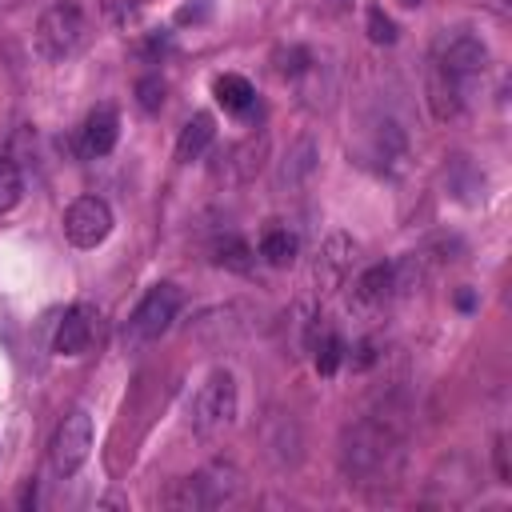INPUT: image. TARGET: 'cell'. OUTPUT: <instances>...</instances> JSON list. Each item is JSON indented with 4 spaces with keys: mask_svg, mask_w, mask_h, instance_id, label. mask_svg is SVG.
Returning <instances> with one entry per match:
<instances>
[{
    "mask_svg": "<svg viewBox=\"0 0 512 512\" xmlns=\"http://www.w3.org/2000/svg\"><path fill=\"white\" fill-rule=\"evenodd\" d=\"M392 296H396V272H392V264H372V268H364V272L352 280L348 304H352L356 312H380Z\"/></svg>",
    "mask_w": 512,
    "mask_h": 512,
    "instance_id": "30bf717a",
    "label": "cell"
},
{
    "mask_svg": "<svg viewBox=\"0 0 512 512\" xmlns=\"http://www.w3.org/2000/svg\"><path fill=\"white\" fill-rule=\"evenodd\" d=\"M368 36H372L376 44H392V40H396V24H392L380 8H372V12H368Z\"/></svg>",
    "mask_w": 512,
    "mask_h": 512,
    "instance_id": "44dd1931",
    "label": "cell"
},
{
    "mask_svg": "<svg viewBox=\"0 0 512 512\" xmlns=\"http://www.w3.org/2000/svg\"><path fill=\"white\" fill-rule=\"evenodd\" d=\"M92 336H96V312L88 304H76L68 308L60 320H56V336H52V352L56 356H84L92 348Z\"/></svg>",
    "mask_w": 512,
    "mask_h": 512,
    "instance_id": "ba28073f",
    "label": "cell"
},
{
    "mask_svg": "<svg viewBox=\"0 0 512 512\" xmlns=\"http://www.w3.org/2000/svg\"><path fill=\"white\" fill-rule=\"evenodd\" d=\"M400 440H404V424L392 408H380V412L356 420L340 444V464H344L348 480L384 484V476H392V468L400 460Z\"/></svg>",
    "mask_w": 512,
    "mask_h": 512,
    "instance_id": "6da1fadb",
    "label": "cell"
},
{
    "mask_svg": "<svg viewBox=\"0 0 512 512\" xmlns=\"http://www.w3.org/2000/svg\"><path fill=\"white\" fill-rule=\"evenodd\" d=\"M20 196H24V176H20V168H16V160L0 156V216L12 212V208L20 204Z\"/></svg>",
    "mask_w": 512,
    "mask_h": 512,
    "instance_id": "d6986e66",
    "label": "cell"
},
{
    "mask_svg": "<svg viewBox=\"0 0 512 512\" xmlns=\"http://www.w3.org/2000/svg\"><path fill=\"white\" fill-rule=\"evenodd\" d=\"M236 408H240L236 376H232L228 368H216V372L200 384V392H196V400H192V424H196V432L216 436V432H224V428L236 420Z\"/></svg>",
    "mask_w": 512,
    "mask_h": 512,
    "instance_id": "277c9868",
    "label": "cell"
},
{
    "mask_svg": "<svg viewBox=\"0 0 512 512\" xmlns=\"http://www.w3.org/2000/svg\"><path fill=\"white\" fill-rule=\"evenodd\" d=\"M136 104H140L144 112H160V108H164V80H160L156 72L136 80Z\"/></svg>",
    "mask_w": 512,
    "mask_h": 512,
    "instance_id": "ffe728a7",
    "label": "cell"
},
{
    "mask_svg": "<svg viewBox=\"0 0 512 512\" xmlns=\"http://www.w3.org/2000/svg\"><path fill=\"white\" fill-rule=\"evenodd\" d=\"M256 252H260V260H264L268 268H288V264L300 256V236H296L288 224H268V228L260 232Z\"/></svg>",
    "mask_w": 512,
    "mask_h": 512,
    "instance_id": "7c38bea8",
    "label": "cell"
},
{
    "mask_svg": "<svg viewBox=\"0 0 512 512\" xmlns=\"http://www.w3.org/2000/svg\"><path fill=\"white\" fill-rule=\"evenodd\" d=\"M432 68H440L444 76H452L460 88H472V80H480V72L488 68V44L476 32H444L432 48Z\"/></svg>",
    "mask_w": 512,
    "mask_h": 512,
    "instance_id": "3957f363",
    "label": "cell"
},
{
    "mask_svg": "<svg viewBox=\"0 0 512 512\" xmlns=\"http://www.w3.org/2000/svg\"><path fill=\"white\" fill-rule=\"evenodd\" d=\"M112 232V208L104 196H76L64 208V236L72 248H96Z\"/></svg>",
    "mask_w": 512,
    "mask_h": 512,
    "instance_id": "52a82bcc",
    "label": "cell"
},
{
    "mask_svg": "<svg viewBox=\"0 0 512 512\" xmlns=\"http://www.w3.org/2000/svg\"><path fill=\"white\" fill-rule=\"evenodd\" d=\"M120 140V112L112 104H96L88 116H84V128H80V148L84 156H108Z\"/></svg>",
    "mask_w": 512,
    "mask_h": 512,
    "instance_id": "8fae6325",
    "label": "cell"
},
{
    "mask_svg": "<svg viewBox=\"0 0 512 512\" xmlns=\"http://www.w3.org/2000/svg\"><path fill=\"white\" fill-rule=\"evenodd\" d=\"M212 96H216V104H220L224 112H248V108L256 104V88H252L244 76H236V72L216 76V80H212Z\"/></svg>",
    "mask_w": 512,
    "mask_h": 512,
    "instance_id": "9a60e30c",
    "label": "cell"
},
{
    "mask_svg": "<svg viewBox=\"0 0 512 512\" xmlns=\"http://www.w3.org/2000/svg\"><path fill=\"white\" fill-rule=\"evenodd\" d=\"M312 352H316V372L320 376H336V368H340L348 348L332 328H320V336H312Z\"/></svg>",
    "mask_w": 512,
    "mask_h": 512,
    "instance_id": "e0dca14e",
    "label": "cell"
},
{
    "mask_svg": "<svg viewBox=\"0 0 512 512\" xmlns=\"http://www.w3.org/2000/svg\"><path fill=\"white\" fill-rule=\"evenodd\" d=\"M352 256H356V240L348 232H332L324 240V248L316 252V268H312L320 292H332L336 284H344V276L352 268Z\"/></svg>",
    "mask_w": 512,
    "mask_h": 512,
    "instance_id": "9c48e42d",
    "label": "cell"
},
{
    "mask_svg": "<svg viewBox=\"0 0 512 512\" xmlns=\"http://www.w3.org/2000/svg\"><path fill=\"white\" fill-rule=\"evenodd\" d=\"M176 312H180V288H176V284H152V288L140 296V304L132 308L128 328H124V340H132V344L160 340V336L172 328Z\"/></svg>",
    "mask_w": 512,
    "mask_h": 512,
    "instance_id": "5b68a950",
    "label": "cell"
},
{
    "mask_svg": "<svg viewBox=\"0 0 512 512\" xmlns=\"http://www.w3.org/2000/svg\"><path fill=\"white\" fill-rule=\"evenodd\" d=\"M312 168H316V144L304 136V140H300V144L288 152L280 180H284V184H300V180H308V176H312Z\"/></svg>",
    "mask_w": 512,
    "mask_h": 512,
    "instance_id": "ac0fdd59",
    "label": "cell"
},
{
    "mask_svg": "<svg viewBox=\"0 0 512 512\" xmlns=\"http://www.w3.org/2000/svg\"><path fill=\"white\" fill-rule=\"evenodd\" d=\"M84 36H88V20H84V12H80L72 0L52 4V8L36 20V52H40L48 64L72 60V56L84 48Z\"/></svg>",
    "mask_w": 512,
    "mask_h": 512,
    "instance_id": "7a4b0ae2",
    "label": "cell"
},
{
    "mask_svg": "<svg viewBox=\"0 0 512 512\" xmlns=\"http://www.w3.org/2000/svg\"><path fill=\"white\" fill-rule=\"evenodd\" d=\"M464 96H468V88H460V84H456L452 76H444L440 68H428V104H432V116H436V120L460 116Z\"/></svg>",
    "mask_w": 512,
    "mask_h": 512,
    "instance_id": "5bb4252c",
    "label": "cell"
},
{
    "mask_svg": "<svg viewBox=\"0 0 512 512\" xmlns=\"http://www.w3.org/2000/svg\"><path fill=\"white\" fill-rule=\"evenodd\" d=\"M400 4H404V8H416V4H420V0H400Z\"/></svg>",
    "mask_w": 512,
    "mask_h": 512,
    "instance_id": "7402d4cb",
    "label": "cell"
},
{
    "mask_svg": "<svg viewBox=\"0 0 512 512\" xmlns=\"http://www.w3.org/2000/svg\"><path fill=\"white\" fill-rule=\"evenodd\" d=\"M256 260V252L248 248V240H240L236 232H224L212 240V264L228 268V272H248Z\"/></svg>",
    "mask_w": 512,
    "mask_h": 512,
    "instance_id": "2e32d148",
    "label": "cell"
},
{
    "mask_svg": "<svg viewBox=\"0 0 512 512\" xmlns=\"http://www.w3.org/2000/svg\"><path fill=\"white\" fill-rule=\"evenodd\" d=\"M332 4H336V8H348V4H352V0H332Z\"/></svg>",
    "mask_w": 512,
    "mask_h": 512,
    "instance_id": "603a6c76",
    "label": "cell"
},
{
    "mask_svg": "<svg viewBox=\"0 0 512 512\" xmlns=\"http://www.w3.org/2000/svg\"><path fill=\"white\" fill-rule=\"evenodd\" d=\"M212 140H216V120H212V112H196V116L180 128V136H176V160H180V164L200 160Z\"/></svg>",
    "mask_w": 512,
    "mask_h": 512,
    "instance_id": "4fadbf2b",
    "label": "cell"
},
{
    "mask_svg": "<svg viewBox=\"0 0 512 512\" xmlns=\"http://www.w3.org/2000/svg\"><path fill=\"white\" fill-rule=\"evenodd\" d=\"M88 452H92V416H88V408H72L52 432L48 460H52L56 476H76L80 464L88 460Z\"/></svg>",
    "mask_w": 512,
    "mask_h": 512,
    "instance_id": "8992f818",
    "label": "cell"
}]
</instances>
